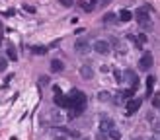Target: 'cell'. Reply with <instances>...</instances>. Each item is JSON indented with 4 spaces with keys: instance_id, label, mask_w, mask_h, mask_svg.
<instances>
[{
    "instance_id": "obj_20",
    "label": "cell",
    "mask_w": 160,
    "mask_h": 140,
    "mask_svg": "<svg viewBox=\"0 0 160 140\" xmlns=\"http://www.w3.org/2000/svg\"><path fill=\"white\" fill-rule=\"evenodd\" d=\"M110 138V134H107V132H104V130H100L98 134H96V140H107Z\"/></svg>"
},
{
    "instance_id": "obj_12",
    "label": "cell",
    "mask_w": 160,
    "mask_h": 140,
    "mask_svg": "<svg viewBox=\"0 0 160 140\" xmlns=\"http://www.w3.org/2000/svg\"><path fill=\"white\" fill-rule=\"evenodd\" d=\"M154 84H156V78H154V76H148V78H147V95L152 93V88H154Z\"/></svg>"
},
{
    "instance_id": "obj_6",
    "label": "cell",
    "mask_w": 160,
    "mask_h": 140,
    "mask_svg": "<svg viewBox=\"0 0 160 140\" xmlns=\"http://www.w3.org/2000/svg\"><path fill=\"white\" fill-rule=\"evenodd\" d=\"M74 49H76L78 55H86V53L90 51V43L86 41V39L80 37V39H76V43H74Z\"/></svg>"
},
{
    "instance_id": "obj_8",
    "label": "cell",
    "mask_w": 160,
    "mask_h": 140,
    "mask_svg": "<svg viewBox=\"0 0 160 140\" xmlns=\"http://www.w3.org/2000/svg\"><path fill=\"white\" fill-rule=\"evenodd\" d=\"M111 129H115V123L110 119V117H101V119H100V130L110 132Z\"/></svg>"
},
{
    "instance_id": "obj_32",
    "label": "cell",
    "mask_w": 160,
    "mask_h": 140,
    "mask_svg": "<svg viewBox=\"0 0 160 140\" xmlns=\"http://www.w3.org/2000/svg\"><path fill=\"white\" fill-rule=\"evenodd\" d=\"M0 29H2V21H0Z\"/></svg>"
},
{
    "instance_id": "obj_9",
    "label": "cell",
    "mask_w": 160,
    "mask_h": 140,
    "mask_svg": "<svg viewBox=\"0 0 160 140\" xmlns=\"http://www.w3.org/2000/svg\"><path fill=\"white\" fill-rule=\"evenodd\" d=\"M80 76H82L84 80H92V78H94V70H92V66H90V64L80 66Z\"/></svg>"
},
{
    "instance_id": "obj_15",
    "label": "cell",
    "mask_w": 160,
    "mask_h": 140,
    "mask_svg": "<svg viewBox=\"0 0 160 140\" xmlns=\"http://www.w3.org/2000/svg\"><path fill=\"white\" fill-rule=\"evenodd\" d=\"M119 95H121L123 99H131V97H133V95H135V88H129V90H125V92H121Z\"/></svg>"
},
{
    "instance_id": "obj_11",
    "label": "cell",
    "mask_w": 160,
    "mask_h": 140,
    "mask_svg": "<svg viewBox=\"0 0 160 140\" xmlns=\"http://www.w3.org/2000/svg\"><path fill=\"white\" fill-rule=\"evenodd\" d=\"M117 18H119V21H131V20H133V12H131V10H121L117 14Z\"/></svg>"
},
{
    "instance_id": "obj_5",
    "label": "cell",
    "mask_w": 160,
    "mask_h": 140,
    "mask_svg": "<svg viewBox=\"0 0 160 140\" xmlns=\"http://www.w3.org/2000/svg\"><path fill=\"white\" fill-rule=\"evenodd\" d=\"M141 103H143V99L141 97H131L129 101H127V115H133V113H137L141 109Z\"/></svg>"
},
{
    "instance_id": "obj_7",
    "label": "cell",
    "mask_w": 160,
    "mask_h": 140,
    "mask_svg": "<svg viewBox=\"0 0 160 140\" xmlns=\"http://www.w3.org/2000/svg\"><path fill=\"white\" fill-rule=\"evenodd\" d=\"M123 82H129L133 88H137V86H139V78H137V74L133 70H125V72H123Z\"/></svg>"
},
{
    "instance_id": "obj_30",
    "label": "cell",
    "mask_w": 160,
    "mask_h": 140,
    "mask_svg": "<svg viewBox=\"0 0 160 140\" xmlns=\"http://www.w3.org/2000/svg\"><path fill=\"white\" fill-rule=\"evenodd\" d=\"M2 41H4V39H2V35H0V47H2Z\"/></svg>"
},
{
    "instance_id": "obj_1",
    "label": "cell",
    "mask_w": 160,
    "mask_h": 140,
    "mask_svg": "<svg viewBox=\"0 0 160 140\" xmlns=\"http://www.w3.org/2000/svg\"><path fill=\"white\" fill-rule=\"evenodd\" d=\"M68 109H70V119H74V117H78V115H82V111H84V107H86V95H84V92H80V90H72L68 95Z\"/></svg>"
},
{
    "instance_id": "obj_19",
    "label": "cell",
    "mask_w": 160,
    "mask_h": 140,
    "mask_svg": "<svg viewBox=\"0 0 160 140\" xmlns=\"http://www.w3.org/2000/svg\"><path fill=\"white\" fill-rule=\"evenodd\" d=\"M98 99H100V101H110L111 97H110V93H107V92H100V93H98Z\"/></svg>"
},
{
    "instance_id": "obj_4",
    "label": "cell",
    "mask_w": 160,
    "mask_h": 140,
    "mask_svg": "<svg viewBox=\"0 0 160 140\" xmlns=\"http://www.w3.org/2000/svg\"><path fill=\"white\" fill-rule=\"evenodd\" d=\"M92 49L96 51L98 55H107L110 53V41H106V39H96L94 41V45H92Z\"/></svg>"
},
{
    "instance_id": "obj_26",
    "label": "cell",
    "mask_w": 160,
    "mask_h": 140,
    "mask_svg": "<svg viewBox=\"0 0 160 140\" xmlns=\"http://www.w3.org/2000/svg\"><path fill=\"white\" fill-rule=\"evenodd\" d=\"M39 82H41V86H47V84H49V76H41Z\"/></svg>"
},
{
    "instance_id": "obj_28",
    "label": "cell",
    "mask_w": 160,
    "mask_h": 140,
    "mask_svg": "<svg viewBox=\"0 0 160 140\" xmlns=\"http://www.w3.org/2000/svg\"><path fill=\"white\" fill-rule=\"evenodd\" d=\"M24 10H27V12H31V14H33V12H35V8H33V6H27V4H26V6H24Z\"/></svg>"
},
{
    "instance_id": "obj_3",
    "label": "cell",
    "mask_w": 160,
    "mask_h": 140,
    "mask_svg": "<svg viewBox=\"0 0 160 140\" xmlns=\"http://www.w3.org/2000/svg\"><path fill=\"white\" fill-rule=\"evenodd\" d=\"M152 64H154V56H152V53H143V56H141V61H139V70H143V72H148L150 68H152Z\"/></svg>"
},
{
    "instance_id": "obj_17",
    "label": "cell",
    "mask_w": 160,
    "mask_h": 140,
    "mask_svg": "<svg viewBox=\"0 0 160 140\" xmlns=\"http://www.w3.org/2000/svg\"><path fill=\"white\" fill-rule=\"evenodd\" d=\"M107 134H110V138H111V140H121V132H119L117 129H111L110 132H107Z\"/></svg>"
},
{
    "instance_id": "obj_16",
    "label": "cell",
    "mask_w": 160,
    "mask_h": 140,
    "mask_svg": "<svg viewBox=\"0 0 160 140\" xmlns=\"http://www.w3.org/2000/svg\"><path fill=\"white\" fill-rule=\"evenodd\" d=\"M31 53H33V55H45V53H47V47L35 45V47H31Z\"/></svg>"
},
{
    "instance_id": "obj_22",
    "label": "cell",
    "mask_w": 160,
    "mask_h": 140,
    "mask_svg": "<svg viewBox=\"0 0 160 140\" xmlns=\"http://www.w3.org/2000/svg\"><path fill=\"white\" fill-rule=\"evenodd\" d=\"M113 76H115V82H123V72L115 70V72H113Z\"/></svg>"
},
{
    "instance_id": "obj_23",
    "label": "cell",
    "mask_w": 160,
    "mask_h": 140,
    "mask_svg": "<svg viewBox=\"0 0 160 140\" xmlns=\"http://www.w3.org/2000/svg\"><path fill=\"white\" fill-rule=\"evenodd\" d=\"M137 43L144 45V43H147V35H144V33H139V39H137Z\"/></svg>"
},
{
    "instance_id": "obj_21",
    "label": "cell",
    "mask_w": 160,
    "mask_h": 140,
    "mask_svg": "<svg viewBox=\"0 0 160 140\" xmlns=\"http://www.w3.org/2000/svg\"><path fill=\"white\" fill-rule=\"evenodd\" d=\"M61 6H64V8H70L72 4H74V0H59Z\"/></svg>"
},
{
    "instance_id": "obj_33",
    "label": "cell",
    "mask_w": 160,
    "mask_h": 140,
    "mask_svg": "<svg viewBox=\"0 0 160 140\" xmlns=\"http://www.w3.org/2000/svg\"><path fill=\"white\" fill-rule=\"evenodd\" d=\"M84 140H90V138H84Z\"/></svg>"
},
{
    "instance_id": "obj_27",
    "label": "cell",
    "mask_w": 160,
    "mask_h": 140,
    "mask_svg": "<svg viewBox=\"0 0 160 140\" xmlns=\"http://www.w3.org/2000/svg\"><path fill=\"white\" fill-rule=\"evenodd\" d=\"M53 140H67V134H63V132H57V136Z\"/></svg>"
},
{
    "instance_id": "obj_10",
    "label": "cell",
    "mask_w": 160,
    "mask_h": 140,
    "mask_svg": "<svg viewBox=\"0 0 160 140\" xmlns=\"http://www.w3.org/2000/svg\"><path fill=\"white\" fill-rule=\"evenodd\" d=\"M63 70H64L63 61H59V58H53V61H51V72H63Z\"/></svg>"
},
{
    "instance_id": "obj_2",
    "label": "cell",
    "mask_w": 160,
    "mask_h": 140,
    "mask_svg": "<svg viewBox=\"0 0 160 140\" xmlns=\"http://www.w3.org/2000/svg\"><path fill=\"white\" fill-rule=\"evenodd\" d=\"M148 10H150V6H144V8H139L133 14V18L137 20V24H139L143 29H150L152 27V20L148 16Z\"/></svg>"
},
{
    "instance_id": "obj_29",
    "label": "cell",
    "mask_w": 160,
    "mask_h": 140,
    "mask_svg": "<svg viewBox=\"0 0 160 140\" xmlns=\"http://www.w3.org/2000/svg\"><path fill=\"white\" fill-rule=\"evenodd\" d=\"M98 4H100V6H106V4H110V0H100Z\"/></svg>"
},
{
    "instance_id": "obj_24",
    "label": "cell",
    "mask_w": 160,
    "mask_h": 140,
    "mask_svg": "<svg viewBox=\"0 0 160 140\" xmlns=\"http://www.w3.org/2000/svg\"><path fill=\"white\" fill-rule=\"evenodd\" d=\"M152 105H154L156 109H160V97H158V95H154V97H152Z\"/></svg>"
},
{
    "instance_id": "obj_14",
    "label": "cell",
    "mask_w": 160,
    "mask_h": 140,
    "mask_svg": "<svg viewBox=\"0 0 160 140\" xmlns=\"http://www.w3.org/2000/svg\"><path fill=\"white\" fill-rule=\"evenodd\" d=\"M78 6H80L84 12H92V10H94V4H88L86 0H78Z\"/></svg>"
},
{
    "instance_id": "obj_13",
    "label": "cell",
    "mask_w": 160,
    "mask_h": 140,
    "mask_svg": "<svg viewBox=\"0 0 160 140\" xmlns=\"http://www.w3.org/2000/svg\"><path fill=\"white\" fill-rule=\"evenodd\" d=\"M119 18L117 16H115V14H106V16H104V24H107V25H110V24H115V21H117Z\"/></svg>"
},
{
    "instance_id": "obj_31",
    "label": "cell",
    "mask_w": 160,
    "mask_h": 140,
    "mask_svg": "<svg viewBox=\"0 0 160 140\" xmlns=\"http://www.w3.org/2000/svg\"><path fill=\"white\" fill-rule=\"evenodd\" d=\"M133 140H143V138H133Z\"/></svg>"
},
{
    "instance_id": "obj_18",
    "label": "cell",
    "mask_w": 160,
    "mask_h": 140,
    "mask_svg": "<svg viewBox=\"0 0 160 140\" xmlns=\"http://www.w3.org/2000/svg\"><path fill=\"white\" fill-rule=\"evenodd\" d=\"M8 58H10V61H18V53H16L14 47H8Z\"/></svg>"
},
{
    "instance_id": "obj_25",
    "label": "cell",
    "mask_w": 160,
    "mask_h": 140,
    "mask_svg": "<svg viewBox=\"0 0 160 140\" xmlns=\"http://www.w3.org/2000/svg\"><path fill=\"white\" fill-rule=\"evenodd\" d=\"M6 66H8L6 58H0V72H2V70H6Z\"/></svg>"
}]
</instances>
